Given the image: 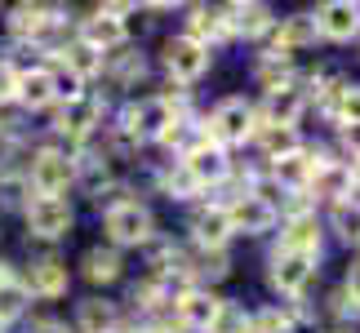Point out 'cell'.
<instances>
[{"label": "cell", "mask_w": 360, "mask_h": 333, "mask_svg": "<svg viewBox=\"0 0 360 333\" xmlns=\"http://www.w3.org/2000/svg\"><path fill=\"white\" fill-rule=\"evenodd\" d=\"M124 133L134 138V143H160L165 133H169V124L178 120V111H174V103L169 98H143V103H129L124 107Z\"/></svg>", "instance_id": "6da1fadb"}, {"label": "cell", "mask_w": 360, "mask_h": 333, "mask_svg": "<svg viewBox=\"0 0 360 333\" xmlns=\"http://www.w3.org/2000/svg\"><path fill=\"white\" fill-rule=\"evenodd\" d=\"M72 178H76V160L67 156V151L45 147V151L32 156V174H27V183H32L40 196H58V191H67Z\"/></svg>", "instance_id": "7a4b0ae2"}, {"label": "cell", "mask_w": 360, "mask_h": 333, "mask_svg": "<svg viewBox=\"0 0 360 333\" xmlns=\"http://www.w3.org/2000/svg\"><path fill=\"white\" fill-rule=\"evenodd\" d=\"M72 204L63 196H36L27 200V231L40 235V240H63L67 231H72Z\"/></svg>", "instance_id": "3957f363"}, {"label": "cell", "mask_w": 360, "mask_h": 333, "mask_svg": "<svg viewBox=\"0 0 360 333\" xmlns=\"http://www.w3.org/2000/svg\"><path fill=\"white\" fill-rule=\"evenodd\" d=\"M103 231L112 235V244H147L151 240V214L147 204L138 200H124L116 209L103 214Z\"/></svg>", "instance_id": "277c9868"}, {"label": "cell", "mask_w": 360, "mask_h": 333, "mask_svg": "<svg viewBox=\"0 0 360 333\" xmlns=\"http://www.w3.org/2000/svg\"><path fill=\"white\" fill-rule=\"evenodd\" d=\"M254 133V107L245 98H223L210 116V143L227 147V143H245Z\"/></svg>", "instance_id": "5b68a950"}, {"label": "cell", "mask_w": 360, "mask_h": 333, "mask_svg": "<svg viewBox=\"0 0 360 333\" xmlns=\"http://www.w3.org/2000/svg\"><path fill=\"white\" fill-rule=\"evenodd\" d=\"M227 218H231V231H245V235H262L276 227V204L267 196H254V191H245V196H236L227 204Z\"/></svg>", "instance_id": "8992f818"}, {"label": "cell", "mask_w": 360, "mask_h": 333, "mask_svg": "<svg viewBox=\"0 0 360 333\" xmlns=\"http://www.w3.org/2000/svg\"><path fill=\"white\" fill-rule=\"evenodd\" d=\"M183 169L191 174V183H196V187H218L231 174V160H227V151L218 147V143L205 138L196 151H187V156H183Z\"/></svg>", "instance_id": "52a82bcc"}, {"label": "cell", "mask_w": 360, "mask_h": 333, "mask_svg": "<svg viewBox=\"0 0 360 333\" xmlns=\"http://www.w3.org/2000/svg\"><path fill=\"white\" fill-rule=\"evenodd\" d=\"M165 67H169L174 80H200L205 67H210V49L196 45L191 36H174L165 40Z\"/></svg>", "instance_id": "ba28073f"}, {"label": "cell", "mask_w": 360, "mask_h": 333, "mask_svg": "<svg viewBox=\"0 0 360 333\" xmlns=\"http://www.w3.org/2000/svg\"><path fill=\"white\" fill-rule=\"evenodd\" d=\"M311 275H316V258L311 254H285V249H276L271 285L281 289V294H302V289L311 285Z\"/></svg>", "instance_id": "9c48e42d"}, {"label": "cell", "mask_w": 360, "mask_h": 333, "mask_svg": "<svg viewBox=\"0 0 360 333\" xmlns=\"http://www.w3.org/2000/svg\"><path fill=\"white\" fill-rule=\"evenodd\" d=\"M316 36H329V40H352L360 36V5L356 0H329L316 13Z\"/></svg>", "instance_id": "30bf717a"}, {"label": "cell", "mask_w": 360, "mask_h": 333, "mask_svg": "<svg viewBox=\"0 0 360 333\" xmlns=\"http://www.w3.org/2000/svg\"><path fill=\"white\" fill-rule=\"evenodd\" d=\"M218 311H223V298H214L210 289H183V294H178V320L187 329H196V333H210Z\"/></svg>", "instance_id": "8fae6325"}, {"label": "cell", "mask_w": 360, "mask_h": 333, "mask_svg": "<svg viewBox=\"0 0 360 333\" xmlns=\"http://www.w3.org/2000/svg\"><path fill=\"white\" fill-rule=\"evenodd\" d=\"M103 120V98L98 93H80L76 103H63V116H58V129L67 138H89Z\"/></svg>", "instance_id": "7c38bea8"}, {"label": "cell", "mask_w": 360, "mask_h": 333, "mask_svg": "<svg viewBox=\"0 0 360 333\" xmlns=\"http://www.w3.org/2000/svg\"><path fill=\"white\" fill-rule=\"evenodd\" d=\"M22 285H27V294H36V298H63L67 285H72V275H67V262H58V258H36Z\"/></svg>", "instance_id": "4fadbf2b"}, {"label": "cell", "mask_w": 360, "mask_h": 333, "mask_svg": "<svg viewBox=\"0 0 360 333\" xmlns=\"http://www.w3.org/2000/svg\"><path fill=\"white\" fill-rule=\"evenodd\" d=\"M321 200H347L352 196V164H342V160H321L316 156V174H311V183H307Z\"/></svg>", "instance_id": "5bb4252c"}, {"label": "cell", "mask_w": 360, "mask_h": 333, "mask_svg": "<svg viewBox=\"0 0 360 333\" xmlns=\"http://www.w3.org/2000/svg\"><path fill=\"white\" fill-rule=\"evenodd\" d=\"M191 235H196L200 249H223L227 235H231V218H227V204H205V209L191 214Z\"/></svg>", "instance_id": "9a60e30c"}, {"label": "cell", "mask_w": 360, "mask_h": 333, "mask_svg": "<svg viewBox=\"0 0 360 333\" xmlns=\"http://www.w3.org/2000/svg\"><path fill=\"white\" fill-rule=\"evenodd\" d=\"M316 45V18L311 13H294V18H285L281 27H276V45H271V58H289V53L307 49Z\"/></svg>", "instance_id": "2e32d148"}, {"label": "cell", "mask_w": 360, "mask_h": 333, "mask_svg": "<svg viewBox=\"0 0 360 333\" xmlns=\"http://www.w3.org/2000/svg\"><path fill=\"white\" fill-rule=\"evenodd\" d=\"M218 13H223L227 32H240V36H262V32H271V27H276L271 9L258 5V0H249V5H227V9H218Z\"/></svg>", "instance_id": "e0dca14e"}, {"label": "cell", "mask_w": 360, "mask_h": 333, "mask_svg": "<svg viewBox=\"0 0 360 333\" xmlns=\"http://www.w3.org/2000/svg\"><path fill=\"white\" fill-rule=\"evenodd\" d=\"M124 36H129V32H124V22H120V18H112V13H103V9L94 13V18L80 22V40H85L89 49H98V53L120 49V45H124Z\"/></svg>", "instance_id": "ac0fdd59"}, {"label": "cell", "mask_w": 360, "mask_h": 333, "mask_svg": "<svg viewBox=\"0 0 360 333\" xmlns=\"http://www.w3.org/2000/svg\"><path fill=\"white\" fill-rule=\"evenodd\" d=\"M302 107H307V98H302V89L285 85L267 93V103H262V116H267V124H281V129H294V120L302 116Z\"/></svg>", "instance_id": "d6986e66"}, {"label": "cell", "mask_w": 360, "mask_h": 333, "mask_svg": "<svg viewBox=\"0 0 360 333\" xmlns=\"http://www.w3.org/2000/svg\"><path fill=\"white\" fill-rule=\"evenodd\" d=\"M13 98H18L27 111H40L53 103V72L45 67H36V72H18V89H13Z\"/></svg>", "instance_id": "ffe728a7"}, {"label": "cell", "mask_w": 360, "mask_h": 333, "mask_svg": "<svg viewBox=\"0 0 360 333\" xmlns=\"http://www.w3.org/2000/svg\"><path fill=\"white\" fill-rule=\"evenodd\" d=\"M281 249L285 254H311L321 249V222H316V214H302V218H289V227L281 235Z\"/></svg>", "instance_id": "44dd1931"}, {"label": "cell", "mask_w": 360, "mask_h": 333, "mask_svg": "<svg viewBox=\"0 0 360 333\" xmlns=\"http://www.w3.org/2000/svg\"><path fill=\"white\" fill-rule=\"evenodd\" d=\"M271 174H276V183L281 187H294V191H302L311 183V174H316V156H307V151H289V156H281V160H271Z\"/></svg>", "instance_id": "7402d4cb"}, {"label": "cell", "mask_w": 360, "mask_h": 333, "mask_svg": "<svg viewBox=\"0 0 360 333\" xmlns=\"http://www.w3.org/2000/svg\"><path fill=\"white\" fill-rule=\"evenodd\" d=\"M27 302H32V294H27L22 275H13L5 262H0V325H5V320H18V315L27 311Z\"/></svg>", "instance_id": "603a6c76"}, {"label": "cell", "mask_w": 360, "mask_h": 333, "mask_svg": "<svg viewBox=\"0 0 360 333\" xmlns=\"http://www.w3.org/2000/svg\"><path fill=\"white\" fill-rule=\"evenodd\" d=\"M187 36L196 40V45H205V49H210L214 40H223V36H227V22H223V13H218V9H205V5H196V9H191V18H187Z\"/></svg>", "instance_id": "cb8c5ba5"}, {"label": "cell", "mask_w": 360, "mask_h": 333, "mask_svg": "<svg viewBox=\"0 0 360 333\" xmlns=\"http://www.w3.org/2000/svg\"><path fill=\"white\" fill-rule=\"evenodd\" d=\"M80 267H85V280L89 285H112V280H120V254H116V249H103V244L89 249Z\"/></svg>", "instance_id": "d4e9b609"}, {"label": "cell", "mask_w": 360, "mask_h": 333, "mask_svg": "<svg viewBox=\"0 0 360 333\" xmlns=\"http://www.w3.org/2000/svg\"><path fill=\"white\" fill-rule=\"evenodd\" d=\"M76 320L85 333H116V307L112 302H103V298H89V302H80V311H76Z\"/></svg>", "instance_id": "484cf974"}, {"label": "cell", "mask_w": 360, "mask_h": 333, "mask_svg": "<svg viewBox=\"0 0 360 333\" xmlns=\"http://www.w3.org/2000/svg\"><path fill=\"white\" fill-rule=\"evenodd\" d=\"M63 63H67V72H72L76 80H89L94 72H103V53L89 49L85 40H72V45H63Z\"/></svg>", "instance_id": "4316f807"}, {"label": "cell", "mask_w": 360, "mask_h": 333, "mask_svg": "<svg viewBox=\"0 0 360 333\" xmlns=\"http://www.w3.org/2000/svg\"><path fill=\"white\" fill-rule=\"evenodd\" d=\"M49 22V9L45 5H13L9 9V32L13 36H32L36 40V32Z\"/></svg>", "instance_id": "83f0119b"}, {"label": "cell", "mask_w": 360, "mask_h": 333, "mask_svg": "<svg viewBox=\"0 0 360 333\" xmlns=\"http://www.w3.org/2000/svg\"><path fill=\"white\" fill-rule=\"evenodd\" d=\"M334 231H338V240H347V244H360V200H338L334 204Z\"/></svg>", "instance_id": "f1b7e54d"}, {"label": "cell", "mask_w": 360, "mask_h": 333, "mask_svg": "<svg viewBox=\"0 0 360 333\" xmlns=\"http://www.w3.org/2000/svg\"><path fill=\"white\" fill-rule=\"evenodd\" d=\"M258 143H262V151H267L271 160H281V156H289V151H298V133L294 129H281V124H262Z\"/></svg>", "instance_id": "f546056e"}, {"label": "cell", "mask_w": 360, "mask_h": 333, "mask_svg": "<svg viewBox=\"0 0 360 333\" xmlns=\"http://www.w3.org/2000/svg\"><path fill=\"white\" fill-rule=\"evenodd\" d=\"M249 333H294V320H289L281 307H267L249 320Z\"/></svg>", "instance_id": "4dcf8cb0"}, {"label": "cell", "mask_w": 360, "mask_h": 333, "mask_svg": "<svg viewBox=\"0 0 360 333\" xmlns=\"http://www.w3.org/2000/svg\"><path fill=\"white\" fill-rule=\"evenodd\" d=\"M334 120L338 124H360V85H342L338 107H334Z\"/></svg>", "instance_id": "1f68e13d"}, {"label": "cell", "mask_w": 360, "mask_h": 333, "mask_svg": "<svg viewBox=\"0 0 360 333\" xmlns=\"http://www.w3.org/2000/svg\"><path fill=\"white\" fill-rule=\"evenodd\" d=\"M258 85L267 89V93L285 89V85H289V72H285V63H281V58H267V63L258 67Z\"/></svg>", "instance_id": "d6a6232c"}, {"label": "cell", "mask_w": 360, "mask_h": 333, "mask_svg": "<svg viewBox=\"0 0 360 333\" xmlns=\"http://www.w3.org/2000/svg\"><path fill=\"white\" fill-rule=\"evenodd\" d=\"M165 191H169V196L174 200H187V196H196V183H191V174L183 169V164H178V169H169V174H165Z\"/></svg>", "instance_id": "836d02e7"}, {"label": "cell", "mask_w": 360, "mask_h": 333, "mask_svg": "<svg viewBox=\"0 0 360 333\" xmlns=\"http://www.w3.org/2000/svg\"><path fill=\"white\" fill-rule=\"evenodd\" d=\"M53 98L76 103V98H80V80H76L72 72H53Z\"/></svg>", "instance_id": "e575fe53"}, {"label": "cell", "mask_w": 360, "mask_h": 333, "mask_svg": "<svg viewBox=\"0 0 360 333\" xmlns=\"http://www.w3.org/2000/svg\"><path fill=\"white\" fill-rule=\"evenodd\" d=\"M147 72V63H143V53H129V58L120 63V85H129V80H138Z\"/></svg>", "instance_id": "d590c367"}, {"label": "cell", "mask_w": 360, "mask_h": 333, "mask_svg": "<svg viewBox=\"0 0 360 333\" xmlns=\"http://www.w3.org/2000/svg\"><path fill=\"white\" fill-rule=\"evenodd\" d=\"M13 89H18V72H13L9 63H0V103H9Z\"/></svg>", "instance_id": "8d00e7d4"}, {"label": "cell", "mask_w": 360, "mask_h": 333, "mask_svg": "<svg viewBox=\"0 0 360 333\" xmlns=\"http://www.w3.org/2000/svg\"><path fill=\"white\" fill-rule=\"evenodd\" d=\"M342 147L352 160H360V124H342Z\"/></svg>", "instance_id": "74e56055"}, {"label": "cell", "mask_w": 360, "mask_h": 333, "mask_svg": "<svg viewBox=\"0 0 360 333\" xmlns=\"http://www.w3.org/2000/svg\"><path fill=\"white\" fill-rule=\"evenodd\" d=\"M342 294H347L352 307H360V267H352V271H347V289H342Z\"/></svg>", "instance_id": "f35d334b"}, {"label": "cell", "mask_w": 360, "mask_h": 333, "mask_svg": "<svg viewBox=\"0 0 360 333\" xmlns=\"http://www.w3.org/2000/svg\"><path fill=\"white\" fill-rule=\"evenodd\" d=\"M27 333H67V325H58V320H40V325H32Z\"/></svg>", "instance_id": "ab89813d"}, {"label": "cell", "mask_w": 360, "mask_h": 333, "mask_svg": "<svg viewBox=\"0 0 360 333\" xmlns=\"http://www.w3.org/2000/svg\"><path fill=\"white\" fill-rule=\"evenodd\" d=\"M116 333H156V329H143V325H116Z\"/></svg>", "instance_id": "60d3db41"}, {"label": "cell", "mask_w": 360, "mask_h": 333, "mask_svg": "<svg viewBox=\"0 0 360 333\" xmlns=\"http://www.w3.org/2000/svg\"><path fill=\"white\" fill-rule=\"evenodd\" d=\"M352 187H360V160H352Z\"/></svg>", "instance_id": "b9f144b4"}, {"label": "cell", "mask_w": 360, "mask_h": 333, "mask_svg": "<svg viewBox=\"0 0 360 333\" xmlns=\"http://www.w3.org/2000/svg\"><path fill=\"white\" fill-rule=\"evenodd\" d=\"M334 333H352V329H334Z\"/></svg>", "instance_id": "7bdbcfd3"}]
</instances>
